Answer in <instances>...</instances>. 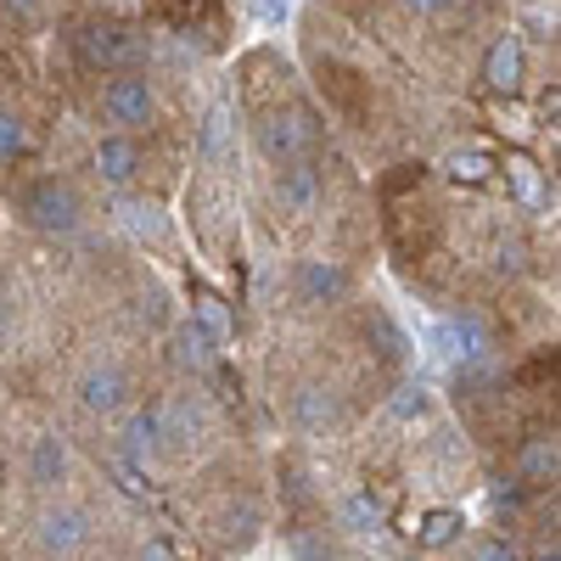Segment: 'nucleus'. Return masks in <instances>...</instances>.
<instances>
[{
	"label": "nucleus",
	"instance_id": "obj_22",
	"mask_svg": "<svg viewBox=\"0 0 561 561\" xmlns=\"http://www.w3.org/2000/svg\"><path fill=\"white\" fill-rule=\"evenodd\" d=\"M23 147H28V129H23V118H18V113H0V163L23 158Z\"/></svg>",
	"mask_w": 561,
	"mask_h": 561
},
{
	"label": "nucleus",
	"instance_id": "obj_23",
	"mask_svg": "<svg viewBox=\"0 0 561 561\" xmlns=\"http://www.w3.org/2000/svg\"><path fill=\"white\" fill-rule=\"evenodd\" d=\"M511 180H517V192H523V203H528V208H539V203H545V185H539V169H534L528 158H511Z\"/></svg>",
	"mask_w": 561,
	"mask_h": 561
},
{
	"label": "nucleus",
	"instance_id": "obj_19",
	"mask_svg": "<svg viewBox=\"0 0 561 561\" xmlns=\"http://www.w3.org/2000/svg\"><path fill=\"white\" fill-rule=\"evenodd\" d=\"M118 214H124V225L135 230V237H152V242H158L163 230H169V219H163L152 203H118Z\"/></svg>",
	"mask_w": 561,
	"mask_h": 561
},
{
	"label": "nucleus",
	"instance_id": "obj_3",
	"mask_svg": "<svg viewBox=\"0 0 561 561\" xmlns=\"http://www.w3.org/2000/svg\"><path fill=\"white\" fill-rule=\"evenodd\" d=\"M314 147V118L309 113H270L264 124H259V152L270 158V163H293L298 152H309Z\"/></svg>",
	"mask_w": 561,
	"mask_h": 561
},
{
	"label": "nucleus",
	"instance_id": "obj_26",
	"mask_svg": "<svg viewBox=\"0 0 561 561\" xmlns=\"http://www.w3.org/2000/svg\"><path fill=\"white\" fill-rule=\"evenodd\" d=\"M113 472H118V489L129 500H147V483H140V466L135 460H113Z\"/></svg>",
	"mask_w": 561,
	"mask_h": 561
},
{
	"label": "nucleus",
	"instance_id": "obj_2",
	"mask_svg": "<svg viewBox=\"0 0 561 561\" xmlns=\"http://www.w3.org/2000/svg\"><path fill=\"white\" fill-rule=\"evenodd\" d=\"M140 34L135 28H118V23H84L79 28V57L90 68H113V73H129L140 62Z\"/></svg>",
	"mask_w": 561,
	"mask_h": 561
},
{
	"label": "nucleus",
	"instance_id": "obj_15",
	"mask_svg": "<svg viewBox=\"0 0 561 561\" xmlns=\"http://www.w3.org/2000/svg\"><path fill=\"white\" fill-rule=\"evenodd\" d=\"M343 523H348L354 534H377V528L388 523V505L370 494V489H359V494H348V505H343Z\"/></svg>",
	"mask_w": 561,
	"mask_h": 561
},
{
	"label": "nucleus",
	"instance_id": "obj_16",
	"mask_svg": "<svg viewBox=\"0 0 561 561\" xmlns=\"http://www.w3.org/2000/svg\"><path fill=\"white\" fill-rule=\"evenodd\" d=\"M444 174H449L455 185H489V180H494V158H489V152H449V158H444Z\"/></svg>",
	"mask_w": 561,
	"mask_h": 561
},
{
	"label": "nucleus",
	"instance_id": "obj_25",
	"mask_svg": "<svg viewBox=\"0 0 561 561\" xmlns=\"http://www.w3.org/2000/svg\"><path fill=\"white\" fill-rule=\"evenodd\" d=\"M427 404H433V399H427V388H399L393 415H404V421H410V415H427Z\"/></svg>",
	"mask_w": 561,
	"mask_h": 561
},
{
	"label": "nucleus",
	"instance_id": "obj_12",
	"mask_svg": "<svg viewBox=\"0 0 561 561\" xmlns=\"http://www.w3.org/2000/svg\"><path fill=\"white\" fill-rule=\"evenodd\" d=\"M314 169H304V163H287L280 169V180H275V197H280V208H293V214H304L309 203H314Z\"/></svg>",
	"mask_w": 561,
	"mask_h": 561
},
{
	"label": "nucleus",
	"instance_id": "obj_31",
	"mask_svg": "<svg viewBox=\"0 0 561 561\" xmlns=\"http://www.w3.org/2000/svg\"><path fill=\"white\" fill-rule=\"evenodd\" d=\"M140 561H174V550L163 539H147V550H140Z\"/></svg>",
	"mask_w": 561,
	"mask_h": 561
},
{
	"label": "nucleus",
	"instance_id": "obj_7",
	"mask_svg": "<svg viewBox=\"0 0 561 561\" xmlns=\"http://www.w3.org/2000/svg\"><path fill=\"white\" fill-rule=\"evenodd\" d=\"M124 399H129V377H124V370H113V365L84 370V382H79V404H84L90 415H113V410H124Z\"/></svg>",
	"mask_w": 561,
	"mask_h": 561
},
{
	"label": "nucleus",
	"instance_id": "obj_13",
	"mask_svg": "<svg viewBox=\"0 0 561 561\" xmlns=\"http://www.w3.org/2000/svg\"><path fill=\"white\" fill-rule=\"evenodd\" d=\"M460 511H449V505H438V511H427L421 517V528H415V539H421V550H449L455 539H460Z\"/></svg>",
	"mask_w": 561,
	"mask_h": 561
},
{
	"label": "nucleus",
	"instance_id": "obj_34",
	"mask_svg": "<svg viewBox=\"0 0 561 561\" xmlns=\"http://www.w3.org/2000/svg\"><path fill=\"white\" fill-rule=\"evenodd\" d=\"M539 561H561V556H556V550H545V556H539Z\"/></svg>",
	"mask_w": 561,
	"mask_h": 561
},
{
	"label": "nucleus",
	"instance_id": "obj_4",
	"mask_svg": "<svg viewBox=\"0 0 561 561\" xmlns=\"http://www.w3.org/2000/svg\"><path fill=\"white\" fill-rule=\"evenodd\" d=\"M433 348H438L444 359H455V365H478V359L489 354V332H483L472 314H460V320L433 325Z\"/></svg>",
	"mask_w": 561,
	"mask_h": 561
},
{
	"label": "nucleus",
	"instance_id": "obj_24",
	"mask_svg": "<svg viewBox=\"0 0 561 561\" xmlns=\"http://www.w3.org/2000/svg\"><path fill=\"white\" fill-rule=\"evenodd\" d=\"M197 325H208L214 337L230 325V314H225V298H219V293H197Z\"/></svg>",
	"mask_w": 561,
	"mask_h": 561
},
{
	"label": "nucleus",
	"instance_id": "obj_17",
	"mask_svg": "<svg viewBox=\"0 0 561 561\" xmlns=\"http://www.w3.org/2000/svg\"><path fill=\"white\" fill-rule=\"evenodd\" d=\"M293 410H298V421H304L309 433H320V427H332V421H337V399L325 393V388H304Z\"/></svg>",
	"mask_w": 561,
	"mask_h": 561
},
{
	"label": "nucleus",
	"instance_id": "obj_20",
	"mask_svg": "<svg viewBox=\"0 0 561 561\" xmlns=\"http://www.w3.org/2000/svg\"><path fill=\"white\" fill-rule=\"evenodd\" d=\"M523 472H528L534 483H550V478H556V438H534V444L523 449Z\"/></svg>",
	"mask_w": 561,
	"mask_h": 561
},
{
	"label": "nucleus",
	"instance_id": "obj_10",
	"mask_svg": "<svg viewBox=\"0 0 561 561\" xmlns=\"http://www.w3.org/2000/svg\"><path fill=\"white\" fill-rule=\"evenodd\" d=\"M163 444V410H135L124 421V460H147Z\"/></svg>",
	"mask_w": 561,
	"mask_h": 561
},
{
	"label": "nucleus",
	"instance_id": "obj_11",
	"mask_svg": "<svg viewBox=\"0 0 561 561\" xmlns=\"http://www.w3.org/2000/svg\"><path fill=\"white\" fill-rule=\"evenodd\" d=\"M96 169H102V180L124 185V180H135V169H140V147H135L129 135H107L102 147H96Z\"/></svg>",
	"mask_w": 561,
	"mask_h": 561
},
{
	"label": "nucleus",
	"instance_id": "obj_29",
	"mask_svg": "<svg viewBox=\"0 0 561 561\" xmlns=\"http://www.w3.org/2000/svg\"><path fill=\"white\" fill-rule=\"evenodd\" d=\"M293 561H337V556L325 550V545H314V539H304V545L293 550Z\"/></svg>",
	"mask_w": 561,
	"mask_h": 561
},
{
	"label": "nucleus",
	"instance_id": "obj_28",
	"mask_svg": "<svg viewBox=\"0 0 561 561\" xmlns=\"http://www.w3.org/2000/svg\"><path fill=\"white\" fill-rule=\"evenodd\" d=\"M478 561H523V556L511 550L505 539H483V545H478Z\"/></svg>",
	"mask_w": 561,
	"mask_h": 561
},
{
	"label": "nucleus",
	"instance_id": "obj_5",
	"mask_svg": "<svg viewBox=\"0 0 561 561\" xmlns=\"http://www.w3.org/2000/svg\"><path fill=\"white\" fill-rule=\"evenodd\" d=\"M107 118L113 124H124V129H135V124H147L152 118V84L140 79V73H118L113 84H107Z\"/></svg>",
	"mask_w": 561,
	"mask_h": 561
},
{
	"label": "nucleus",
	"instance_id": "obj_21",
	"mask_svg": "<svg viewBox=\"0 0 561 561\" xmlns=\"http://www.w3.org/2000/svg\"><path fill=\"white\" fill-rule=\"evenodd\" d=\"M62 466H68V455H62L57 438H39V444H34V483H57Z\"/></svg>",
	"mask_w": 561,
	"mask_h": 561
},
{
	"label": "nucleus",
	"instance_id": "obj_30",
	"mask_svg": "<svg viewBox=\"0 0 561 561\" xmlns=\"http://www.w3.org/2000/svg\"><path fill=\"white\" fill-rule=\"evenodd\" d=\"M253 12H259L264 23H280V18H287V0H253Z\"/></svg>",
	"mask_w": 561,
	"mask_h": 561
},
{
	"label": "nucleus",
	"instance_id": "obj_14",
	"mask_svg": "<svg viewBox=\"0 0 561 561\" xmlns=\"http://www.w3.org/2000/svg\"><path fill=\"white\" fill-rule=\"evenodd\" d=\"M84 539V517L79 511H51V517L39 523V545L45 550H73Z\"/></svg>",
	"mask_w": 561,
	"mask_h": 561
},
{
	"label": "nucleus",
	"instance_id": "obj_18",
	"mask_svg": "<svg viewBox=\"0 0 561 561\" xmlns=\"http://www.w3.org/2000/svg\"><path fill=\"white\" fill-rule=\"evenodd\" d=\"M203 158L208 163H225L230 158V113L225 107H214L208 124H203Z\"/></svg>",
	"mask_w": 561,
	"mask_h": 561
},
{
	"label": "nucleus",
	"instance_id": "obj_8",
	"mask_svg": "<svg viewBox=\"0 0 561 561\" xmlns=\"http://www.w3.org/2000/svg\"><path fill=\"white\" fill-rule=\"evenodd\" d=\"M483 84L500 90V96H511V90L523 84V39L517 34H500L489 45V57H483Z\"/></svg>",
	"mask_w": 561,
	"mask_h": 561
},
{
	"label": "nucleus",
	"instance_id": "obj_33",
	"mask_svg": "<svg viewBox=\"0 0 561 561\" xmlns=\"http://www.w3.org/2000/svg\"><path fill=\"white\" fill-rule=\"evenodd\" d=\"M0 332H7V304H0Z\"/></svg>",
	"mask_w": 561,
	"mask_h": 561
},
{
	"label": "nucleus",
	"instance_id": "obj_32",
	"mask_svg": "<svg viewBox=\"0 0 561 561\" xmlns=\"http://www.w3.org/2000/svg\"><path fill=\"white\" fill-rule=\"evenodd\" d=\"M404 7H410V12H421V18H427V12H444L449 0H404Z\"/></svg>",
	"mask_w": 561,
	"mask_h": 561
},
{
	"label": "nucleus",
	"instance_id": "obj_27",
	"mask_svg": "<svg viewBox=\"0 0 561 561\" xmlns=\"http://www.w3.org/2000/svg\"><path fill=\"white\" fill-rule=\"evenodd\" d=\"M253 523H259V511H253V505L225 511V539H248V534H253Z\"/></svg>",
	"mask_w": 561,
	"mask_h": 561
},
{
	"label": "nucleus",
	"instance_id": "obj_1",
	"mask_svg": "<svg viewBox=\"0 0 561 561\" xmlns=\"http://www.w3.org/2000/svg\"><path fill=\"white\" fill-rule=\"evenodd\" d=\"M23 219H28L34 230H45V237H68V230L79 225L73 185H62V180H34L28 192H23Z\"/></svg>",
	"mask_w": 561,
	"mask_h": 561
},
{
	"label": "nucleus",
	"instance_id": "obj_9",
	"mask_svg": "<svg viewBox=\"0 0 561 561\" xmlns=\"http://www.w3.org/2000/svg\"><path fill=\"white\" fill-rule=\"evenodd\" d=\"M174 365H185V370H214V365H219V337L208 332V325L185 320L180 332H174Z\"/></svg>",
	"mask_w": 561,
	"mask_h": 561
},
{
	"label": "nucleus",
	"instance_id": "obj_6",
	"mask_svg": "<svg viewBox=\"0 0 561 561\" xmlns=\"http://www.w3.org/2000/svg\"><path fill=\"white\" fill-rule=\"evenodd\" d=\"M298 298L304 304H337L348 298V270L332 259H304L298 264Z\"/></svg>",
	"mask_w": 561,
	"mask_h": 561
}]
</instances>
